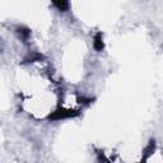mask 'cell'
I'll list each match as a JSON object with an SVG mask.
<instances>
[{"label":"cell","instance_id":"6da1fadb","mask_svg":"<svg viewBox=\"0 0 163 163\" xmlns=\"http://www.w3.org/2000/svg\"><path fill=\"white\" fill-rule=\"evenodd\" d=\"M94 46H96L97 50H102L103 48V42H102V38H101V34H97L96 41H94Z\"/></svg>","mask_w":163,"mask_h":163},{"label":"cell","instance_id":"7a4b0ae2","mask_svg":"<svg viewBox=\"0 0 163 163\" xmlns=\"http://www.w3.org/2000/svg\"><path fill=\"white\" fill-rule=\"evenodd\" d=\"M55 7H58L60 10H66L68 9V7H69V3H66V1H61V3H55Z\"/></svg>","mask_w":163,"mask_h":163}]
</instances>
